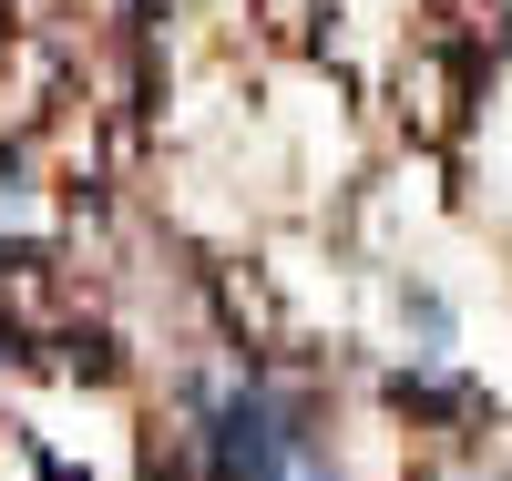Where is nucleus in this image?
Listing matches in <instances>:
<instances>
[{
    "label": "nucleus",
    "mask_w": 512,
    "mask_h": 481,
    "mask_svg": "<svg viewBox=\"0 0 512 481\" xmlns=\"http://www.w3.org/2000/svg\"><path fill=\"white\" fill-rule=\"evenodd\" d=\"M205 461H216V481H318L308 430H297V420L267 400V389H226V400H216Z\"/></svg>",
    "instance_id": "f257e3e1"
}]
</instances>
